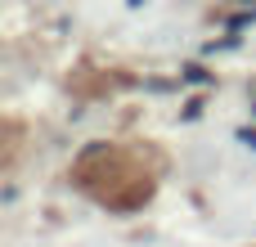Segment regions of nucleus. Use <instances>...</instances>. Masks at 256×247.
I'll return each mask as SVG.
<instances>
[{
	"label": "nucleus",
	"mask_w": 256,
	"mask_h": 247,
	"mask_svg": "<svg viewBox=\"0 0 256 247\" xmlns=\"http://www.w3.org/2000/svg\"><path fill=\"white\" fill-rule=\"evenodd\" d=\"M238 140H243V144H252V148H256V130H252V126H243V130H238Z\"/></svg>",
	"instance_id": "nucleus-2"
},
{
	"label": "nucleus",
	"mask_w": 256,
	"mask_h": 247,
	"mask_svg": "<svg viewBox=\"0 0 256 247\" xmlns=\"http://www.w3.org/2000/svg\"><path fill=\"white\" fill-rule=\"evenodd\" d=\"M72 184L81 194H90L94 202H104L108 212H135V207H144L153 198L158 171L144 162L140 148H126V144H90L72 162Z\"/></svg>",
	"instance_id": "nucleus-1"
}]
</instances>
